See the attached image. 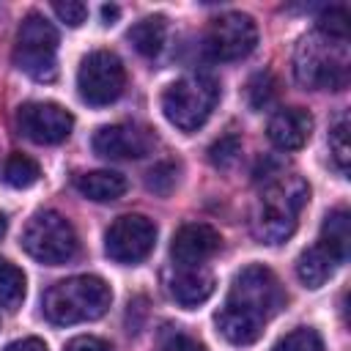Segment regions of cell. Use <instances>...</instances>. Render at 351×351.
Returning <instances> with one entry per match:
<instances>
[{"label": "cell", "instance_id": "6da1fadb", "mask_svg": "<svg viewBox=\"0 0 351 351\" xmlns=\"http://www.w3.org/2000/svg\"><path fill=\"white\" fill-rule=\"evenodd\" d=\"M282 304L285 291L277 274L263 263H250L233 277L228 299L214 315L217 332L230 346H252L261 340L263 326L280 313Z\"/></svg>", "mask_w": 351, "mask_h": 351}, {"label": "cell", "instance_id": "7a4b0ae2", "mask_svg": "<svg viewBox=\"0 0 351 351\" xmlns=\"http://www.w3.org/2000/svg\"><path fill=\"white\" fill-rule=\"evenodd\" d=\"M310 200V186L299 176H274L255 206L252 233L263 244H282L293 236L302 208Z\"/></svg>", "mask_w": 351, "mask_h": 351}, {"label": "cell", "instance_id": "3957f363", "mask_svg": "<svg viewBox=\"0 0 351 351\" xmlns=\"http://www.w3.org/2000/svg\"><path fill=\"white\" fill-rule=\"evenodd\" d=\"M110 302H112V291L96 274H77V277L60 280L41 299L44 315L55 326L96 321L110 310Z\"/></svg>", "mask_w": 351, "mask_h": 351}, {"label": "cell", "instance_id": "277c9868", "mask_svg": "<svg viewBox=\"0 0 351 351\" xmlns=\"http://www.w3.org/2000/svg\"><path fill=\"white\" fill-rule=\"evenodd\" d=\"M348 47L318 30L299 38L293 52V74L310 90H340L348 82Z\"/></svg>", "mask_w": 351, "mask_h": 351}, {"label": "cell", "instance_id": "5b68a950", "mask_svg": "<svg viewBox=\"0 0 351 351\" xmlns=\"http://www.w3.org/2000/svg\"><path fill=\"white\" fill-rule=\"evenodd\" d=\"M217 101H219L217 80H211L206 74H186V77H181L165 88L162 112L176 129L197 132L208 121Z\"/></svg>", "mask_w": 351, "mask_h": 351}, {"label": "cell", "instance_id": "8992f818", "mask_svg": "<svg viewBox=\"0 0 351 351\" xmlns=\"http://www.w3.org/2000/svg\"><path fill=\"white\" fill-rule=\"evenodd\" d=\"M22 250L30 258H36L38 263L60 266L77 255L80 239L63 214L47 208V211H36L27 219V225L22 230Z\"/></svg>", "mask_w": 351, "mask_h": 351}, {"label": "cell", "instance_id": "52a82bcc", "mask_svg": "<svg viewBox=\"0 0 351 351\" xmlns=\"http://www.w3.org/2000/svg\"><path fill=\"white\" fill-rule=\"evenodd\" d=\"M58 30L41 14H27L16 30L14 63L38 82H52L58 74Z\"/></svg>", "mask_w": 351, "mask_h": 351}, {"label": "cell", "instance_id": "ba28073f", "mask_svg": "<svg viewBox=\"0 0 351 351\" xmlns=\"http://www.w3.org/2000/svg\"><path fill=\"white\" fill-rule=\"evenodd\" d=\"M77 88H80L82 101H88L93 107L112 104L126 88V69H123L121 58L115 52H110V49L90 52L80 63Z\"/></svg>", "mask_w": 351, "mask_h": 351}, {"label": "cell", "instance_id": "9c48e42d", "mask_svg": "<svg viewBox=\"0 0 351 351\" xmlns=\"http://www.w3.org/2000/svg\"><path fill=\"white\" fill-rule=\"evenodd\" d=\"M154 244H156V225L143 214H123L104 233L107 258L126 266L145 261Z\"/></svg>", "mask_w": 351, "mask_h": 351}, {"label": "cell", "instance_id": "30bf717a", "mask_svg": "<svg viewBox=\"0 0 351 351\" xmlns=\"http://www.w3.org/2000/svg\"><path fill=\"white\" fill-rule=\"evenodd\" d=\"M258 44V27L252 16L241 11H228L211 19L206 30V49L214 60H239L247 58Z\"/></svg>", "mask_w": 351, "mask_h": 351}, {"label": "cell", "instance_id": "8fae6325", "mask_svg": "<svg viewBox=\"0 0 351 351\" xmlns=\"http://www.w3.org/2000/svg\"><path fill=\"white\" fill-rule=\"evenodd\" d=\"M16 126L27 140L38 145H55L71 134L74 118L55 101H27L16 112Z\"/></svg>", "mask_w": 351, "mask_h": 351}, {"label": "cell", "instance_id": "7c38bea8", "mask_svg": "<svg viewBox=\"0 0 351 351\" xmlns=\"http://www.w3.org/2000/svg\"><path fill=\"white\" fill-rule=\"evenodd\" d=\"M154 145H156L154 132L137 123H112V126H101L93 134V151L107 159H140L151 154Z\"/></svg>", "mask_w": 351, "mask_h": 351}, {"label": "cell", "instance_id": "4fadbf2b", "mask_svg": "<svg viewBox=\"0 0 351 351\" xmlns=\"http://www.w3.org/2000/svg\"><path fill=\"white\" fill-rule=\"evenodd\" d=\"M219 247H222L219 230H214L206 222H189L176 230L170 255L178 266H203V261H208L214 252H219Z\"/></svg>", "mask_w": 351, "mask_h": 351}, {"label": "cell", "instance_id": "5bb4252c", "mask_svg": "<svg viewBox=\"0 0 351 351\" xmlns=\"http://www.w3.org/2000/svg\"><path fill=\"white\" fill-rule=\"evenodd\" d=\"M266 134L280 151H296L313 134V115L304 107H282L269 118Z\"/></svg>", "mask_w": 351, "mask_h": 351}, {"label": "cell", "instance_id": "9a60e30c", "mask_svg": "<svg viewBox=\"0 0 351 351\" xmlns=\"http://www.w3.org/2000/svg\"><path fill=\"white\" fill-rule=\"evenodd\" d=\"M214 274L206 266H178L170 280L167 291L181 307H197L214 293Z\"/></svg>", "mask_w": 351, "mask_h": 351}, {"label": "cell", "instance_id": "2e32d148", "mask_svg": "<svg viewBox=\"0 0 351 351\" xmlns=\"http://www.w3.org/2000/svg\"><path fill=\"white\" fill-rule=\"evenodd\" d=\"M340 263H346V261L337 252H332L324 241H315V244H310L296 258V277L307 288H321L326 280L335 277V271H337Z\"/></svg>", "mask_w": 351, "mask_h": 351}, {"label": "cell", "instance_id": "e0dca14e", "mask_svg": "<svg viewBox=\"0 0 351 351\" xmlns=\"http://www.w3.org/2000/svg\"><path fill=\"white\" fill-rule=\"evenodd\" d=\"M74 186L88 200L112 203L126 192V178L115 170H90V173H80L74 178Z\"/></svg>", "mask_w": 351, "mask_h": 351}, {"label": "cell", "instance_id": "ac0fdd59", "mask_svg": "<svg viewBox=\"0 0 351 351\" xmlns=\"http://www.w3.org/2000/svg\"><path fill=\"white\" fill-rule=\"evenodd\" d=\"M348 211L346 208H335L324 217L321 225V236L318 241H324L332 252H337L343 261H348V250H351V222H348Z\"/></svg>", "mask_w": 351, "mask_h": 351}, {"label": "cell", "instance_id": "d6986e66", "mask_svg": "<svg viewBox=\"0 0 351 351\" xmlns=\"http://www.w3.org/2000/svg\"><path fill=\"white\" fill-rule=\"evenodd\" d=\"M126 38H129V44H132L140 55L151 58V55H156V52L162 49V44H165V19H162V16H145V19L134 22V25L129 27Z\"/></svg>", "mask_w": 351, "mask_h": 351}, {"label": "cell", "instance_id": "ffe728a7", "mask_svg": "<svg viewBox=\"0 0 351 351\" xmlns=\"http://www.w3.org/2000/svg\"><path fill=\"white\" fill-rule=\"evenodd\" d=\"M22 299H25V271L11 261L0 258V307L14 313L22 307Z\"/></svg>", "mask_w": 351, "mask_h": 351}, {"label": "cell", "instance_id": "44dd1931", "mask_svg": "<svg viewBox=\"0 0 351 351\" xmlns=\"http://www.w3.org/2000/svg\"><path fill=\"white\" fill-rule=\"evenodd\" d=\"M41 178V167L36 159L25 156V154H11L3 162V181L14 189H27Z\"/></svg>", "mask_w": 351, "mask_h": 351}, {"label": "cell", "instance_id": "7402d4cb", "mask_svg": "<svg viewBox=\"0 0 351 351\" xmlns=\"http://www.w3.org/2000/svg\"><path fill=\"white\" fill-rule=\"evenodd\" d=\"M277 88H280V85H277L274 74L258 71V74L247 82V101H250V107H252V110H266L269 104H274Z\"/></svg>", "mask_w": 351, "mask_h": 351}, {"label": "cell", "instance_id": "603a6c76", "mask_svg": "<svg viewBox=\"0 0 351 351\" xmlns=\"http://www.w3.org/2000/svg\"><path fill=\"white\" fill-rule=\"evenodd\" d=\"M271 351H324V340L313 326H296L274 343Z\"/></svg>", "mask_w": 351, "mask_h": 351}, {"label": "cell", "instance_id": "cb8c5ba5", "mask_svg": "<svg viewBox=\"0 0 351 351\" xmlns=\"http://www.w3.org/2000/svg\"><path fill=\"white\" fill-rule=\"evenodd\" d=\"M329 154H332V162L335 167L346 176L348 173V162H351V143H348V118L343 115L332 132H329Z\"/></svg>", "mask_w": 351, "mask_h": 351}, {"label": "cell", "instance_id": "d4e9b609", "mask_svg": "<svg viewBox=\"0 0 351 351\" xmlns=\"http://www.w3.org/2000/svg\"><path fill=\"white\" fill-rule=\"evenodd\" d=\"M318 33L329 36V38H343L348 41V11L343 5H332L318 16Z\"/></svg>", "mask_w": 351, "mask_h": 351}, {"label": "cell", "instance_id": "484cf974", "mask_svg": "<svg viewBox=\"0 0 351 351\" xmlns=\"http://www.w3.org/2000/svg\"><path fill=\"white\" fill-rule=\"evenodd\" d=\"M239 154H241L239 137H236V134H225V137H219V140L208 148V162H211L214 167H219V170H228L230 165H236Z\"/></svg>", "mask_w": 351, "mask_h": 351}, {"label": "cell", "instance_id": "4316f807", "mask_svg": "<svg viewBox=\"0 0 351 351\" xmlns=\"http://www.w3.org/2000/svg\"><path fill=\"white\" fill-rule=\"evenodd\" d=\"M156 351H206L192 335L181 332V329H165L159 335V343H156Z\"/></svg>", "mask_w": 351, "mask_h": 351}, {"label": "cell", "instance_id": "83f0119b", "mask_svg": "<svg viewBox=\"0 0 351 351\" xmlns=\"http://www.w3.org/2000/svg\"><path fill=\"white\" fill-rule=\"evenodd\" d=\"M176 173H178V167H176L173 162H159V165H154L151 173H148V189L156 192V195H167V192L176 186V178H178Z\"/></svg>", "mask_w": 351, "mask_h": 351}, {"label": "cell", "instance_id": "f1b7e54d", "mask_svg": "<svg viewBox=\"0 0 351 351\" xmlns=\"http://www.w3.org/2000/svg\"><path fill=\"white\" fill-rule=\"evenodd\" d=\"M52 11L58 14L60 22H66L69 27H80L88 19V5L80 0H66V3H52Z\"/></svg>", "mask_w": 351, "mask_h": 351}, {"label": "cell", "instance_id": "f546056e", "mask_svg": "<svg viewBox=\"0 0 351 351\" xmlns=\"http://www.w3.org/2000/svg\"><path fill=\"white\" fill-rule=\"evenodd\" d=\"M66 351H112L110 343H104L101 337H93V335H80L74 340H69Z\"/></svg>", "mask_w": 351, "mask_h": 351}, {"label": "cell", "instance_id": "4dcf8cb0", "mask_svg": "<svg viewBox=\"0 0 351 351\" xmlns=\"http://www.w3.org/2000/svg\"><path fill=\"white\" fill-rule=\"evenodd\" d=\"M5 351H47V346H44V340H38V337H22V340L8 343Z\"/></svg>", "mask_w": 351, "mask_h": 351}, {"label": "cell", "instance_id": "1f68e13d", "mask_svg": "<svg viewBox=\"0 0 351 351\" xmlns=\"http://www.w3.org/2000/svg\"><path fill=\"white\" fill-rule=\"evenodd\" d=\"M118 14H121V8H118V5H101V16H104V22H107V25H112V22L118 19Z\"/></svg>", "mask_w": 351, "mask_h": 351}, {"label": "cell", "instance_id": "d6a6232c", "mask_svg": "<svg viewBox=\"0 0 351 351\" xmlns=\"http://www.w3.org/2000/svg\"><path fill=\"white\" fill-rule=\"evenodd\" d=\"M5 228H8V222H5V214H3V211H0V236H3V233H5Z\"/></svg>", "mask_w": 351, "mask_h": 351}]
</instances>
